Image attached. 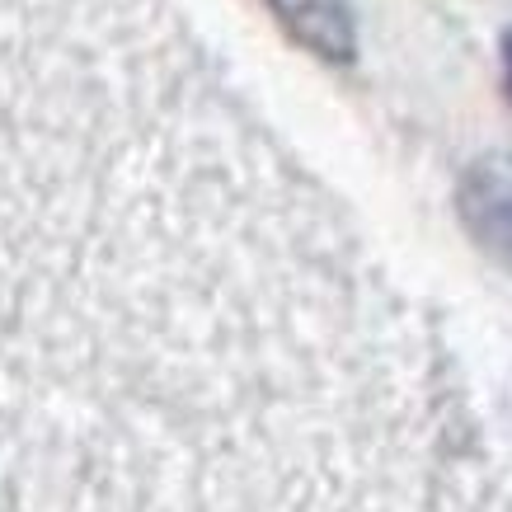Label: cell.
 <instances>
[{"instance_id": "obj_1", "label": "cell", "mask_w": 512, "mask_h": 512, "mask_svg": "<svg viewBox=\"0 0 512 512\" xmlns=\"http://www.w3.org/2000/svg\"><path fill=\"white\" fill-rule=\"evenodd\" d=\"M466 221L475 240L512 268V156L484 160L466 179Z\"/></svg>"}, {"instance_id": "obj_2", "label": "cell", "mask_w": 512, "mask_h": 512, "mask_svg": "<svg viewBox=\"0 0 512 512\" xmlns=\"http://www.w3.org/2000/svg\"><path fill=\"white\" fill-rule=\"evenodd\" d=\"M273 5H278V15H287V24L311 47L334 52V57L348 52L353 33H348V15H343L339 0H273Z\"/></svg>"}, {"instance_id": "obj_3", "label": "cell", "mask_w": 512, "mask_h": 512, "mask_svg": "<svg viewBox=\"0 0 512 512\" xmlns=\"http://www.w3.org/2000/svg\"><path fill=\"white\" fill-rule=\"evenodd\" d=\"M508 90H512V38H508Z\"/></svg>"}]
</instances>
